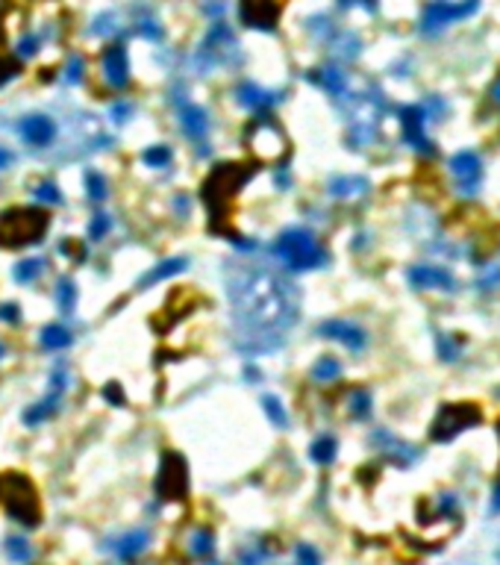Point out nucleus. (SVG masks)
<instances>
[{
    "mask_svg": "<svg viewBox=\"0 0 500 565\" xmlns=\"http://www.w3.org/2000/svg\"><path fill=\"white\" fill-rule=\"evenodd\" d=\"M15 74H18V62H15V59H9L6 53L0 50V86H3V83H9V80H12Z\"/></svg>",
    "mask_w": 500,
    "mask_h": 565,
    "instance_id": "obj_39",
    "label": "nucleus"
},
{
    "mask_svg": "<svg viewBox=\"0 0 500 565\" xmlns=\"http://www.w3.org/2000/svg\"><path fill=\"white\" fill-rule=\"evenodd\" d=\"M274 257L292 271H312V268L327 265V250L321 248V241L309 230H300V227L283 230L277 236Z\"/></svg>",
    "mask_w": 500,
    "mask_h": 565,
    "instance_id": "obj_5",
    "label": "nucleus"
},
{
    "mask_svg": "<svg viewBox=\"0 0 500 565\" xmlns=\"http://www.w3.org/2000/svg\"><path fill=\"white\" fill-rule=\"evenodd\" d=\"M262 409H265V415L271 418V424L274 427H288V413H286V406L277 401L274 395H262Z\"/></svg>",
    "mask_w": 500,
    "mask_h": 565,
    "instance_id": "obj_29",
    "label": "nucleus"
},
{
    "mask_svg": "<svg viewBox=\"0 0 500 565\" xmlns=\"http://www.w3.org/2000/svg\"><path fill=\"white\" fill-rule=\"evenodd\" d=\"M312 80L318 86H324L330 95H341L344 92V74L339 68H321L318 74H312Z\"/></svg>",
    "mask_w": 500,
    "mask_h": 565,
    "instance_id": "obj_27",
    "label": "nucleus"
},
{
    "mask_svg": "<svg viewBox=\"0 0 500 565\" xmlns=\"http://www.w3.org/2000/svg\"><path fill=\"white\" fill-rule=\"evenodd\" d=\"M68 80L71 83H80L83 80V59L77 57V59H71V71H68Z\"/></svg>",
    "mask_w": 500,
    "mask_h": 565,
    "instance_id": "obj_43",
    "label": "nucleus"
},
{
    "mask_svg": "<svg viewBox=\"0 0 500 565\" xmlns=\"http://www.w3.org/2000/svg\"><path fill=\"white\" fill-rule=\"evenodd\" d=\"M36 44H39V41H36V36H24V39H21V48H18V53H21V57H27V59H30V57H36V50H39Z\"/></svg>",
    "mask_w": 500,
    "mask_h": 565,
    "instance_id": "obj_42",
    "label": "nucleus"
},
{
    "mask_svg": "<svg viewBox=\"0 0 500 565\" xmlns=\"http://www.w3.org/2000/svg\"><path fill=\"white\" fill-rule=\"evenodd\" d=\"M350 413L357 418H368V413H371V395L368 392H353L350 395Z\"/></svg>",
    "mask_w": 500,
    "mask_h": 565,
    "instance_id": "obj_34",
    "label": "nucleus"
},
{
    "mask_svg": "<svg viewBox=\"0 0 500 565\" xmlns=\"http://www.w3.org/2000/svg\"><path fill=\"white\" fill-rule=\"evenodd\" d=\"M248 380L253 383V380H259V374H257V368H248Z\"/></svg>",
    "mask_w": 500,
    "mask_h": 565,
    "instance_id": "obj_50",
    "label": "nucleus"
},
{
    "mask_svg": "<svg viewBox=\"0 0 500 565\" xmlns=\"http://www.w3.org/2000/svg\"><path fill=\"white\" fill-rule=\"evenodd\" d=\"M6 553H9V559H15V562H21V565H27V562L32 559L30 542L21 539V536H9V539H6Z\"/></svg>",
    "mask_w": 500,
    "mask_h": 565,
    "instance_id": "obj_30",
    "label": "nucleus"
},
{
    "mask_svg": "<svg viewBox=\"0 0 500 565\" xmlns=\"http://www.w3.org/2000/svg\"><path fill=\"white\" fill-rule=\"evenodd\" d=\"M339 453V442L332 436H318L312 442V448H309V459L318 462V465H330L332 459H336Z\"/></svg>",
    "mask_w": 500,
    "mask_h": 565,
    "instance_id": "obj_25",
    "label": "nucleus"
},
{
    "mask_svg": "<svg viewBox=\"0 0 500 565\" xmlns=\"http://www.w3.org/2000/svg\"><path fill=\"white\" fill-rule=\"evenodd\" d=\"M0 321H9V324H15V321H18V306H15V304H6L3 309H0Z\"/></svg>",
    "mask_w": 500,
    "mask_h": 565,
    "instance_id": "obj_44",
    "label": "nucleus"
},
{
    "mask_svg": "<svg viewBox=\"0 0 500 565\" xmlns=\"http://www.w3.org/2000/svg\"><path fill=\"white\" fill-rule=\"evenodd\" d=\"M477 409L471 404H450V406H444L439 418H436V427H432V439L436 442H450L453 436L459 433V430L465 427H471L474 421H477Z\"/></svg>",
    "mask_w": 500,
    "mask_h": 565,
    "instance_id": "obj_8",
    "label": "nucleus"
},
{
    "mask_svg": "<svg viewBox=\"0 0 500 565\" xmlns=\"http://www.w3.org/2000/svg\"><path fill=\"white\" fill-rule=\"evenodd\" d=\"M32 195L39 197V201H44V204H50V206H59L62 204V195H59V188H57V183H41L39 188H32Z\"/></svg>",
    "mask_w": 500,
    "mask_h": 565,
    "instance_id": "obj_35",
    "label": "nucleus"
},
{
    "mask_svg": "<svg viewBox=\"0 0 500 565\" xmlns=\"http://www.w3.org/2000/svg\"><path fill=\"white\" fill-rule=\"evenodd\" d=\"M265 559H268V551H265V545L244 548V551L239 553V565H262Z\"/></svg>",
    "mask_w": 500,
    "mask_h": 565,
    "instance_id": "obj_36",
    "label": "nucleus"
},
{
    "mask_svg": "<svg viewBox=\"0 0 500 565\" xmlns=\"http://www.w3.org/2000/svg\"><path fill=\"white\" fill-rule=\"evenodd\" d=\"M50 227V212L39 206H12L0 215V248L18 250L36 245Z\"/></svg>",
    "mask_w": 500,
    "mask_h": 565,
    "instance_id": "obj_3",
    "label": "nucleus"
},
{
    "mask_svg": "<svg viewBox=\"0 0 500 565\" xmlns=\"http://www.w3.org/2000/svg\"><path fill=\"white\" fill-rule=\"evenodd\" d=\"M244 148H248V153L257 162L280 165L288 153V136H286V130L277 124V118L262 109V112L253 121H248V127H244Z\"/></svg>",
    "mask_w": 500,
    "mask_h": 565,
    "instance_id": "obj_4",
    "label": "nucleus"
},
{
    "mask_svg": "<svg viewBox=\"0 0 500 565\" xmlns=\"http://www.w3.org/2000/svg\"><path fill=\"white\" fill-rule=\"evenodd\" d=\"M365 192H368L365 177H336V180H330V195L336 197H359Z\"/></svg>",
    "mask_w": 500,
    "mask_h": 565,
    "instance_id": "obj_22",
    "label": "nucleus"
},
{
    "mask_svg": "<svg viewBox=\"0 0 500 565\" xmlns=\"http://www.w3.org/2000/svg\"><path fill=\"white\" fill-rule=\"evenodd\" d=\"M215 551V536H212V530L209 527H197L192 530V536H188V553L197 559H206L209 553Z\"/></svg>",
    "mask_w": 500,
    "mask_h": 565,
    "instance_id": "obj_24",
    "label": "nucleus"
},
{
    "mask_svg": "<svg viewBox=\"0 0 500 565\" xmlns=\"http://www.w3.org/2000/svg\"><path fill=\"white\" fill-rule=\"evenodd\" d=\"M294 557H297V565H321V553L312 545H306V542H300L294 548Z\"/></svg>",
    "mask_w": 500,
    "mask_h": 565,
    "instance_id": "obj_37",
    "label": "nucleus"
},
{
    "mask_svg": "<svg viewBox=\"0 0 500 565\" xmlns=\"http://www.w3.org/2000/svg\"><path fill=\"white\" fill-rule=\"evenodd\" d=\"M21 136L24 141H30L32 148H48L53 139H57V124L48 115H30L21 121Z\"/></svg>",
    "mask_w": 500,
    "mask_h": 565,
    "instance_id": "obj_14",
    "label": "nucleus"
},
{
    "mask_svg": "<svg viewBox=\"0 0 500 565\" xmlns=\"http://www.w3.org/2000/svg\"><path fill=\"white\" fill-rule=\"evenodd\" d=\"M450 171L465 192H474L477 183H480V177H483V165H480V157H477L474 150H462L450 159Z\"/></svg>",
    "mask_w": 500,
    "mask_h": 565,
    "instance_id": "obj_13",
    "label": "nucleus"
},
{
    "mask_svg": "<svg viewBox=\"0 0 500 565\" xmlns=\"http://www.w3.org/2000/svg\"><path fill=\"white\" fill-rule=\"evenodd\" d=\"M0 497H3L6 513L15 518L18 524L24 527H39L41 522V501L36 495V486H32L24 474L9 471L0 480Z\"/></svg>",
    "mask_w": 500,
    "mask_h": 565,
    "instance_id": "obj_6",
    "label": "nucleus"
},
{
    "mask_svg": "<svg viewBox=\"0 0 500 565\" xmlns=\"http://www.w3.org/2000/svg\"><path fill=\"white\" fill-rule=\"evenodd\" d=\"M62 250H65V253H71V259H74V262H83V257H86V248H83V245H77V241H71V239H68V241H62Z\"/></svg>",
    "mask_w": 500,
    "mask_h": 565,
    "instance_id": "obj_41",
    "label": "nucleus"
},
{
    "mask_svg": "<svg viewBox=\"0 0 500 565\" xmlns=\"http://www.w3.org/2000/svg\"><path fill=\"white\" fill-rule=\"evenodd\" d=\"M86 192H88V197H92L94 204H100V201H106V177L100 174V171H88L86 174Z\"/></svg>",
    "mask_w": 500,
    "mask_h": 565,
    "instance_id": "obj_31",
    "label": "nucleus"
},
{
    "mask_svg": "<svg viewBox=\"0 0 500 565\" xmlns=\"http://www.w3.org/2000/svg\"><path fill=\"white\" fill-rule=\"evenodd\" d=\"M141 36H148V39H162V30L153 24V21H144L141 24Z\"/></svg>",
    "mask_w": 500,
    "mask_h": 565,
    "instance_id": "obj_45",
    "label": "nucleus"
},
{
    "mask_svg": "<svg viewBox=\"0 0 500 565\" xmlns=\"http://www.w3.org/2000/svg\"><path fill=\"white\" fill-rule=\"evenodd\" d=\"M492 101H494V103H500V80L492 86Z\"/></svg>",
    "mask_w": 500,
    "mask_h": 565,
    "instance_id": "obj_49",
    "label": "nucleus"
},
{
    "mask_svg": "<svg viewBox=\"0 0 500 565\" xmlns=\"http://www.w3.org/2000/svg\"><path fill=\"white\" fill-rule=\"evenodd\" d=\"M141 162L150 165V168H165L171 162V148L168 145H153L141 153Z\"/></svg>",
    "mask_w": 500,
    "mask_h": 565,
    "instance_id": "obj_32",
    "label": "nucleus"
},
{
    "mask_svg": "<svg viewBox=\"0 0 500 565\" xmlns=\"http://www.w3.org/2000/svg\"><path fill=\"white\" fill-rule=\"evenodd\" d=\"M474 9H477V0H468L465 6H450L448 0H436V3H430V6H427L424 18H421V30H424V32L441 30V27H448L450 21L471 15Z\"/></svg>",
    "mask_w": 500,
    "mask_h": 565,
    "instance_id": "obj_10",
    "label": "nucleus"
},
{
    "mask_svg": "<svg viewBox=\"0 0 500 565\" xmlns=\"http://www.w3.org/2000/svg\"><path fill=\"white\" fill-rule=\"evenodd\" d=\"M236 95H239V103H241V106H248V109H259V112H262V109H268V106L277 101V97H274L271 92H265V88L253 86V83H244Z\"/></svg>",
    "mask_w": 500,
    "mask_h": 565,
    "instance_id": "obj_20",
    "label": "nucleus"
},
{
    "mask_svg": "<svg viewBox=\"0 0 500 565\" xmlns=\"http://www.w3.org/2000/svg\"><path fill=\"white\" fill-rule=\"evenodd\" d=\"M103 397H106V401L112 404V406H124V404H127V395H124V389H121L118 383H109L106 389H103Z\"/></svg>",
    "mask_w": 500,
    "mask_h": 565,
    "instance_id": "obj_40",
    "label": "nucleus"
},
{
    "mask_svg": "<svg viewBox=\"0 0 500 565\" xmlns=\"http://www.w3.org/2000/svg\"><path fill=\"white\" fill-rule=\"evenodd\" d=\"M318 333H321V336H327V339L341 341V345H344V348H350V350H362V348H365V341H368L365 330L357 327V324H350V321H324V324L318 327Z\"/></svg>",
    "mask_w": 500,
    "mask_h": 565,
    "instance_id": "obj_12",
    "label": "nucleus"
},
{
    "mask_svg": "<svg viewBox=\"0 0 500 565\" xmlns=\"http://www.w3.org/2000/svg\"><path fill=\"white\" fill-rule=\"evenodd\" d=\"M180 121H183L186 136L192 141H206V136H209V118H206V112L200 106L186 103L180 109Z\"/></svg>",
    "mask_w": 500,
    "mask_h": 565,
    "instance_id": "obj_17",
    "label": "nucleus"
},
{
    "mask_svg": "<svg viewBox=\"0 0 500 565\" xmlns=\"http://www.w3.org/2000/svg\"><path fill=\"white\" fill-rule=\"evenodd\" d=\"M57 409H59V392H48L44 401H39V404H32L30 409H24V424L36 427V424H41L44 418H50Z\"/></svg>",
    "mask_w": 500,
    "mask_h": 565,
    "instance_id": "obj_21",
    "label": "nucleus"
},
{
    "mask_svg": "<svg viewBox=\"0 0 500 565\" xmlns=\"http://www.w3.org/2000/svg\"><path fill=\"white\" fill-rule=\"evenodd\" d=\"M409 280L418 289H453V277L444 268H436V265H418V268L409 271Z\"/></svg>",
    "mask_w": 500,
    "mask_h": 565,
    "instance_id": "obj_16",
    "label": "nucleus"
},
{
    "mask_svg": "<svg viewBox=\"0 0 500 565\" xmlns=\"http://www.w3.org/2000/svg\"><path fill=\"white\" fill-rule=\"evenodd\" d=\"M74 345L71 330H65L62 324H48L41 330V348L44 350H65Z\"/></svg>",
    "mask_w": 500,
    "mask_h": 565,
    "instance_id": "obj_23",
    "label": "nucleus"
},
{
    "mask_svg": "<svg viewBox=\"0 0 500 565\" xmlns=\"http://www.w3.org/2000/svg\"><path fill=\"white\" fill-rule=\"evenodd\" d=\"M400 124H403V136L412 148L418 150H430L427 136H424V109L421 106H406L400 112Z\"/></svg>",
    "mask_w": 500,
    "mask_h": 565,
    "instance_id": "obj_15",
    "label": "nucleus"
},
{
    "mask_svg": "<svg viewBox=\"0 0 500 565\" xmlns=\"http://www.w3.org/2000/svg\"><path fill=\"white\" fill-rule=\"evenodd\" d=\"M103 80L121 92L130 83V57H127V44H109L103 50Z\"/></svg>",
    "mask_w": 500,
    "mask_h": 565,
    "instance_id": "obj_11",
    "label": "nucleus"
},
{
    "mask_svg": "<svg viewBox=\"0 0 500 565\" xmlns=\"http://www.w3.org/2000/svg\"><path fill=\"white\" fill-rule=\"evenodd\" d=\"M9 162H12V153L0 148V168H9Z\"/></svg>",
    "mask_w": 500,
    "mask_h": 565,
    "instance_id": "obj_47",
    "label": "nucleus"
},
{
    "mask_svg": "<svg viewBox=\"0 0 500 565\" xmlns=\"http://www.w3.org/2000/svg\"><path fill=\"white\" fill-rule=\"evenodd\" d=\"M492 509H494V513H500V486H497V492L492 497Z\"/></svg>",
    "mask_w": 500,
    "mask_h": 565,
    "instance_id": "obj_48",
    "label": "nucleus"
},
{
    "mask_svg": "<svg viewBox=\"0 0 500 565\" xmlns=\"http://www.w3.org/2000/svg\"><path fill=\"white\" fill-rule=\"evenodd\" d=\"M41 271H44V259H39V257H32V259H21L18 265H15V280L18 283H36L39 277H41Z\"/></svg>",
    "mask_w": 500,
    "mask_h": 565,
    "instance_id": "obj_26",
    "label": "nucleus"
},
{
    "mask_svg": "<svg viewBox=\"0 0 500 565\" xmlns=\"http://www.w3.org/2000/svg\"><path fill=\"white\" fill-rule=\"evenodd\" d=\"M188 268V259H183V257H174V259H162L157 268L153 271H148L139 280V289H150V286H157V283H162V280H171V277H177V274H183Z\"/></svg>",
    "mask_w": 500,
    "mask_h": 565,
    "instance_id": "obj_18",
    "label": "nucleus"
},
{
    "mask_svg": "<svg viewBox=\"0 0 500 565\" xmlns=\"http://www.w3.org/2000/svg\"><path fill=\"white\" fill-rule=\"evenodd\" d=\"M227 292L236 324L244 333L257 336V341L288 333V327L297 321V289L271 268L239 265L227 277Z\"/></svg>",
    "mask_w": 500,
    "mask_h": 565,
    "instance_id": "obj_1",
    "label": "nucleus"
},
{
    "mask_svg": "<svg viewBox=\"0 0 500 565\" xmlns=\"http://www.w3.org/2000/svg\"><path fill=\"white\" fill-rule=\"evenodd\" d=\"M57 304L62 313H71V309L77 306V286L71 280H59L57 283Z\"/></svg>",
    "mask_w": 500,
    "mask_h": 565,
    "instance_id": "obj_33",
    "label": "nucleus"
},
{
    "mask_svg": "<svg viewBox=\"0 0 500 565\" xmlns=\"http://www.w3.org/2000/svg\"><path fill=\"white\" fill-rule=\"evenodd\" d=\"M241 21L253 30H274L283 12V0H241Z\"/></svg>",
    "mask_w": 500,
    "mask_h": 565,
    "instance_id": "obj_9",
    "label": "nucleus"
},
{
    "mask_svg": "<svg viewBox=\"0 0 500 565\" xmlns=\"http://www.w3.org/2000/svg\"><path fill=\"white\" fill-rule=\"evenodd\" d=\"M188 492V471H186V459L180 453L168 450L162 457L159 474H157V495L162 501H183Z\"/></svg>",
    "mask_w": 500,
    "mask_h": 565,
    "instance_id": "obj_7",
    "label": "nucleus"
},
{
    "mask_svg": "<svg viewBox=\"0 0 500 565\" xmlns=\"http://www.w3.org/2000/svg\"><path fill=\"white\" fill-rule=\"evenodd\" d=\"M112 115H115V121H127L124 115H130V106H127V103H124V106H121V103L112 106Z\"/></svg>",
    "mask_w": 500,
    "mask_h": 565,
    "instance_id": "obj_46",
    "label": "nucleus"
},
{
    "mask_svg": "<svg viewBox=\"0 0 500 565\" xmlns=\"http://www.w3.org/2000/svg\"><path fill=\"white\" fill-rule=\"evenodd\" d=\"M109 232V215L106 212H97L94 218H92V224H88V239H94V241H100Z\"/></svg>",
    "mask_w": 500,
    "mask_h": 565,
    "instance_id": "obj_38",
    "label": "nucleus"
},
{
    "mask_svg": "<svg viewBox=\"0 0 500 565\" xmlns=\"http://www.w3.org/2000/svg\"><path fill=\"white\" fill-rule=\"evenodd\" d=\"M257 174V165H248V162H221L218 168H212V174L203 180V204L209 209V224H212L215 232H227V239L239 241L236 232L230 230L227 218L232 212V201L236 195L241 192L244 186L253 180Z\"/></svg>",
    "mask_w": 500,
    "mask_h": 565,
    "instance_id": "obj_2",
    "label": "nucleus"
},
{
    "mask_svg": "<svg viewBox=\"0 0 500 565\" xmlns=\"http://www.w3.org/2000/svg\"><path fill=\"white\" fill-rule=\"evenodd\" d=\"M339 374H341V365H339V359H332V357H321L312 365V380H318V383H330V380H336Z\"/></svg>",
    "mask_w": 500,
    "mask_h": 565,
    "instance_id": "obj_28",
    "label": "nucleus"
},
{
    "mask_svg": "<svg viewBox=\"0 0 500 565\" xmlns=\"http://www.w3.org/2000/svg\"><path fill=\"white\" fill-rule=\"evenodd\" d=\"M148 545H150V533H148V530H130V533H124L118 539L115 553L121 559H136Z\"/></svg>",
    "mask_w": 500,
    "mask_h": 565,
    "instance_id": "obj_19",
    "label": "nucleus"
}]
</instances>
